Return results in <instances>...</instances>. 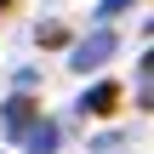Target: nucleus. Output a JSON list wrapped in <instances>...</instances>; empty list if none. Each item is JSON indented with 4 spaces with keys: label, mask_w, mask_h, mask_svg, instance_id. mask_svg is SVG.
I'll return each instance as SVG.
<instances>
[{
    "label": "nucleus",
    "mask_w": 154,
    "mask_h": 154,
    "mask_svg": "<svg viewBox=\"0 0 154 154\" xmlns=\"http://www.w3.org/2000/svg\"><path fill=\"white\" fill-rule=\"evenodd\" d=\"M23 149L29 154H57V126L51 120H34V131L23 137Z\"/></svg>",
    "instance_id": "4"
},
{
    "label": "nucleus",
    "mask_w": 154,
    "mask_h": 154,
    "mask_svg": "<svg viewBox=\"0 0 154 154\" xmlns=\"http://www.w3.org/2000/svg\"><path fill=\"white\" fill-rule=\"evenodd\" d=\"M34 120H40V103H34L29 91H17V97L0 103V131H6L11 143H23V137L34 131Z\"/></svg>",
    "instance_id": "2"
},
{
    "label": "nucleus",
    "mask_w": 154,
    "mask_h": 154,
    "mask_svg": "<svg viewBox=\"0 0 154 154\" xmlns=\"http://www.w3.org/2000/svg\"><path fill=\"white\" fill-rule=\"evenodd\" d=\"M34 40H40V46H63V40H69V29H63V23H40V29H34Z\"/></svg>",
    "instance_id": "5"
},
{
    "label": "nucleus",
    "mask_w": 154,
    "mask_h": 154,
    "mask_svg": "<svg viewBox=\"0 0 154 154\" xmlns=\"http://www.w3.org/2000/svg\"><path fill=\"white\" fill-rule=\"evenodd\" d=\"M0 6H6V0H0Z\"/></svg>",
    "instance_id": "7"
},
{
    "label": "nucleus",
    "mask_w": 154,
    "mask_h": 154,
    "mask_svg": "<svg viewBox=\"0 0 154 154\" xmlns=\"http://www.w3.org/2000/svg\"><path fill=\"white\" fill-rule=\"evenodd\" d=\"M114 51H120V34H114V29H91L86 40L69 46V69H74V74H97Z\"/></svg>",
    "instance_id": "1"
},
{
    "label": "nucleus",
    "mask_w": 154,
    "mask_h": 154,
    "mask_svg": "<svg viewBox=\"0 0 154 154\" xmlns=\"http://www.w3.org/2000/svg\"><path fill=\"white\" fill-rule=\"evenodd\" d=\"M114 109H120V86H114V80H97V86L80 97V114H114Z\"/></svg>",
    "instance_id": "3"
},
{
    "label": "nucleus",
    "mask_w": 154,
    "mask_h": 154,
    "mask_svg": "<svg viewBox=\"0 0 154 154\" xmlns=\"http://www.w3.org/2000/svg\"><path fill=\"white\" fill-rule=\"evenodd\" d=\"M126 6H137V0H97V23H109V17L126 11Z\"/></svg>",
    "instance_id": "6"
}]
</instances>
